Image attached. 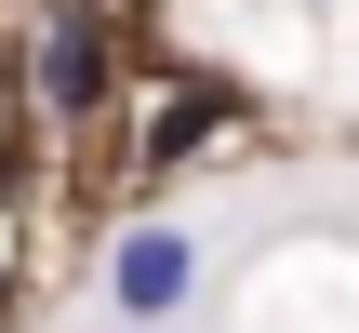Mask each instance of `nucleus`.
Here are the masks:
<instances>
[{
    "mask_svg": "<svg viewBox=\"0 0 359 333\" xmlns=\"http://www.w3.org/2000/svg\"><path fill=\"white\" fill-rule=\"evenodd\" d=\"M107 320L120 333H173L187 307H200V227H173V214H133L120 240H107Z\"/></svg>",
    "mask_w": 359,
    "mask_h": 333,
    "instance_id": "nucleus-1",
    "label": "nucleus"
},
{
    "mask_svg": "<svg viewBox=\"0 0 359 333\" xmlns=\"http://www.w3.org/2000/svg\"><path fill=\"white\" fill-rule=\"evenodd\" d=\"M27 80H40L53 120H93V107L120 93V53H107L93 13H40V27H27Z\"/></svg>",
    "mask_w": 359,
    "mask_h": 333,
    "instance_id": "nucleus-2",
    "label": "nucleus"
},
{
    "mask_svg": "<svg viewBox=\"0 0 359 333\" xmlns=\"http://www.w3.org/2000/svg\"><path fill=\"white\" fill-rule=\"evenodd\" d=\"M213 120H240V107H226V93H173V107L147 120V147H133V160H147V174H173V160H200V133H213Z\"/></svg>",
    "mask_w": 359,
    "mask_h": 333,
    "instance_id": "nucleus-3",
    "label": "nucleus"
}]
</instances>
